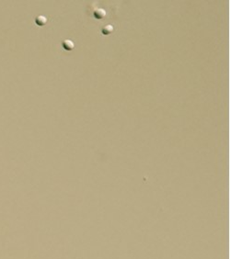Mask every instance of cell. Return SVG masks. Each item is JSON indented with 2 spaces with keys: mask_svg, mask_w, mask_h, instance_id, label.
Instances as JSON below:
<instances>
[{
  "mask_svg": "<svg viewBox=\"0 0 231 259\" xmlns=\"http://www.w3.org/2000/svg\"><path fill=\"white\" fill-rule=\"evenodd\" d=\"M62 47L65 51H72L75 48V44L71 39H64L62 42Z\"/></svg>",
  "mask_w": 231,
  "mask_h": 259,
  "instance_id": "1",
  "label": "cell"
},
{
  "mask_svg": "<svg viewBox=\"0 0 231 259\" xmlns=\"http://www.w3.org/2000/svg\"><path fill=\"white\" fill-rule=\"evenodd\" d=\"M112 31H113V27L111 25H106L101 29V32L103 35H110Z\"/></svg>",
  "mask_w": 231,
  "mask_h": 259,
  "instance_id": "4",
  "label": "cell"
},
{
  "mask_svg": "<svg viewBox=\"0 0 231 259\" xmlns=\"http://www.w3.org/2000/svg\"><path fill=\"white\" fill-rule=\"evenodd\" d=\"M35 23L37 26H39V27H42V26H44L47 23V17L42 15L38 16L35 19Z\"/></svg>",
  "mask_w": 231,
  "mask_h": 259,
  "instance_id": "3",
  "label": "cell"
},
{
  "mask_svg": "<svg viewBox=\"0 0 231 259\" xmlns=\"http://www.w3.org/2000/svg\"><path fill=\"white\" fill-rule=\"evenodd\" d=\"M93 16L97 19H102L106 16V11L103 8H98V9H96L93 12Z\"/></svg>",
  "mask_w": 231,
  "mask_h": 259,
  "instance_id": "2",
  "label": "cell"
}]
</instances>
